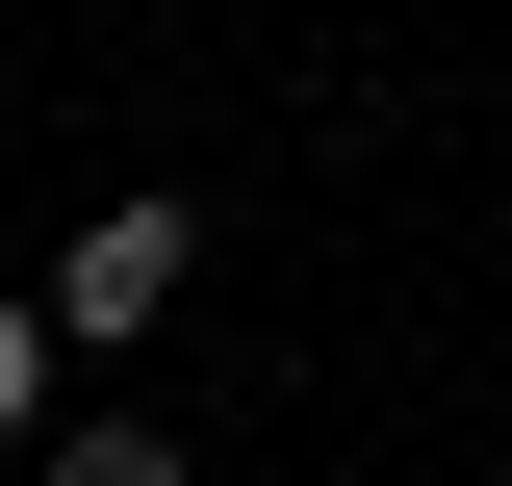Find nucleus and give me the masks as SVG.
Returning a JSON list of instances; mask_svg holds the SVG:
<instances>
[{
    "instance_id": "nucleus-1",
    "label": "nucleus",
    "mask_w": 512,
    "mask_h": 486,
    "mask_svg": "<svg viewBox=\"0 0 512 486\" xmlns=\"http://www.w3.org/2000/svg\"><path fill=\"white\" fill-rule=\"evenodd\" d=\"M180 282H205V231H180V205H103V231L52 256V333H154Z\"/></svg>"
},
{
    "instance_id": "nucleus-3",
    "label": "nucleus",
    "mask_w": 512,
    "mask_h": 486,
    "mask_svg": "<svg viewBox=\"0 0 512 486\" xmlns=\"http://www.w3.org/2000/svg\"><path fill=\"white\" fill-rule=\"evenodd\" d=\"M52 486H180V461H154V435H52Z\"/></svg>"
},
{
    "instance_id": "nucleus-2",
    "label": "nucleus",
    "mask_w": 512,
    "mask_h": 486,
    "mask_svg": "<svg viewBox=\"0 0 512 486\" xmlns=\"http://www.w3.org/2000/svg\"><path fill=\"white\" fill-rule=\"evenodd\" d=\"M26 410H52V307H0V435H26Z\"/></svg>"
}]
</instances>
